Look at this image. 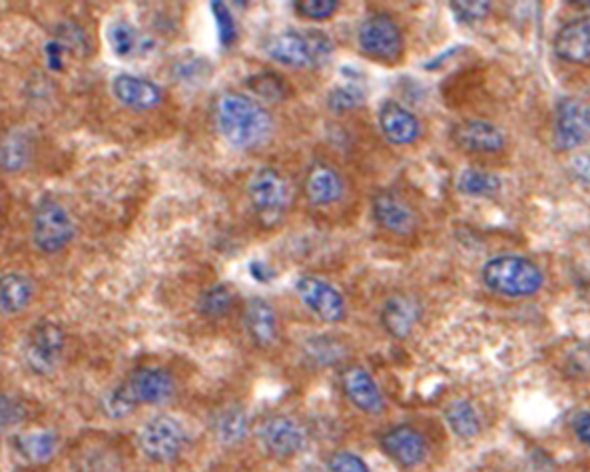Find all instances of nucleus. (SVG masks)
<instances>
[{"instance_id":"f257e3e1","label":"nucleus","mask_w":590,"mask_h":472,"mask_svg":"<svg viewBox=\"0 0 590 472\" xmlns=\"http://www.w3.org/2000/svg\"><path fill=\"white\" fill-rule=\"evenodd\" d=\"M214 118L222 138L240 150L264 146L274 134L272 114L242 92H226L214 106Z\"/></svg>"},{"instance_id":"f03ea898","label":"nucleus","mask_w":590,"mask_h":472,"mask_svg":"<svg viewBox=\"0 0 590 472\" xmlns=\"http://www.w3.org/2000/svg\"><path fill=\"white\" fill-rule=\"evenodd\" d=\"M483 283L489 291L507 299L533 297L545 281L537 263L521 255H497L483 265Z\"/></svg>"},{"instance_id":"7ed1b4c3","label":"nucleus","mask_w":590,"mask_h":472,"mask_svg":"<svg viewBox=\"0 0 590 472\" xmlns=\"http://www.w3.org/2000/svg\"><path fill=\"white\" fill-rule=\"evenodd\" d=\"M266 50L270 58L282 66L313 68L331 58L333 42L321 30H286L274 36Z\"/></svg>"},{"instance_id":"20e7f679","label":"nucleus","mask_w":590,"mask_h":472,"mask_svg":"<svg viewBox=\"0 0 590 472\" xmlns=\"http://www.w3.org/2000/svg\"><path fill=\"white\" fill-rule=\"evenodd\" d=\"M250 204L264 228H276L290 204V188L286 178L274 168H260L248 182Z\"/></svg>"},{"instance_id":"39448f33","label":"nucleus","mask_w":590,"mask_h":472,"mask_svg":"<svg viewBox=\"0 0 590 472\" xmlns=\"http://www.w3.org/2000/svg\"><path fill=\"white\" fill-rule=\"evenodd\" d=\"M188 443L186 429L180 421L168 415H160L150 419L138 435V445L144 457L152 463L166 465L176 461Z\"/></svg>"},{"instance_id":"423d86ee","label":"nucleus","mask_w":590,"mask_h":472,"mask_svg":"<svg viewBox=\"0 0 590 472\" xmlns=\"http://www.w3.org/2000/svg\"><path fill=\"white\" fill-rule=\"evenodd\" d=\"M76 234L74 222L64 206L56 200L44 198L32 218V241L42 253L62 251Z\"/></svg>"},{"instance_id":"0eeeda50","label":"nucleus","mask_w":590,"mask_h":472,"mask_svg":"<svg viewBox=\"0 0 590 472\" xmlns=\"http://www.w3.org/2000/svg\"><path fill=\"white\" fill-rule=\"evenodd\" d=\"M357 42L367 56L383 62H395L405 48L403 32L389 14L367 16L357 30Z\"/></svg>"},{"instance_id":"6e6552de","label":"nucleus","mask_w":590,"mask_h":472,"mask_svg":"<svg viewBox=\"0 0 590 472\" xmlns=\"http://www.w3.org/2000/svg\"><path fill=\"white\" fill-rule=\"evenodd\" d=\"M64 353V333L56 323H36L22 347L26 367L36 375H50L56 371Z\"/></svg>"},{"instance_id":"1a4fd4ad","label":"nucleus","mask_w":590,"mask_h":472,"mask_svg":"<svg viewBox=\"0 0 590 472\" xmlns=\"http://www.w3.org/2000/svg\"><path fill=\"white\" fill-rule=\"evenodd\" d=\"M301 303L323 323H339L345 317L343 295L325 279L301 275L295 283Z\"/></svg>"},{"instance_id":"9d476101","label":"nucleus","mask_w":590,"mask_h":472,"mask_svg":"<svg viewBox=\"0 0 590 472\" xmlns=\"http://www.w3.org/2000/svg\"><path fill=\"white\" fill-rule=\"evenodd\" d=\"M260 441L264 451L278 459L288 461L303 451L307 435L303 427L290 417H272L260 429Z\"/></svg>"},{"instance_id":"9b49d317","label":"nucleus","mask_w":590,"mask_h":472,"mask_svg":"<svg viewBox=\"0 0 590 472\" xmlns=\"http://www.w3.org/2000/svg\"><path fill=\"white\" fill-rule=\"evenodd\" d=\"M371 214L379 228L393 236H411L417 228L415 210L393 192H379L371 200Z\"/></svg>"},{"instance_id":"f8f14e48","label":"nucleus","mask_w":590,"mask_h":472,"mask_svg":"<svg viewBox=\"0 0 590 472\" xmlns=\"http://www.w3.org/2000/svg\"><path fill=\"white\" fill-rule=\"evenodd\" d=\"M126 387L138 405H164L176 391L172 375L160 367L136 369L126 381Z\"/></svg>"},{"instance_id":"ddd939ff","label":"nucleus","mask_w":590,"mask_h":472,"mask_svg":"<svg viewBox=\"0 0 590 472\" xmlns=\"http://www.w3.org/2000/svg\"><path fill=\"white\" fill-rule=\"evenodd\" d=\"M453 142L471 154H499L505 148V134L487 120H463L459 122L453 132Z\"/></svg>"},{"instance_id":"4468645a","label":"nucleus","mask_w":590,"mask_h":472,"mask_svg":"<svg viewBox=\"0 0 590 472\" xmlns=\"http://www.w3.org/2000/svg\"><path fill=\"white\" fill-rule=\"evenodd\" d=\"M381 447L387 453V457H391L397 465L405 469L419 467L427 459L425 437L409 425H399L387 431L381 439Z\"/></svg>"},{"instance_id":"2eb2a0df","label":"nucleus","mask_w":590,"mask_h":472,"mask_svg":"<svg viewBox=\"0 0 590 472\" xmlns=\"http://www.w3.org/2000/svg\"><path fill=\"white\" fill-rule=\"evenodd\" d=\"M341 389L349 403L365 415H381L385 399L375 379L361 367H349L341 375Z\"/></svg>"},{"instance_id":"dca6fc26","label":"nucleus","mask_w":590,"mask_h":472,"mask_svg":"<svg viewBox=\"0 0 590 472\" xmlns=\"http://www.w3.org/2000/svg\"><path fill=\"white\" fill-rule=\"evenodd\" d=\"M112 94L124 108L134 112H148L162 102L158 84L134 74H118L112 80Z\"/></svg>"},{"instance_id":"f3484780","label":"nucleus","mask_w":590,"mask_h":472,"mask_svg":"<svg viewBox=\"0 0 590 472\" xmlns=\"http://www.w3.org/2000/svg\"><path fill=\"white\" fill-rule=\"evenodd\" d=\"M379 128L383 136L395 146H409L421 134L417 116L395 100H385L379 108Z\"/></svg>"},{"instance_id":"a211bd4d","label":"nucleus","mask_w":590,"mask_h":472,"mask_svg":"<svg viewBox=\"0 0 590 472\" xmlns=\"http://www.w3.org/2000/svg\"><path fill=\"white\" fill-rule=\"evenodd\" d=\"M305 198L315 208H327L341 200L343 196V180L335 168L323 162H315L305 176L303 182Z\"/></svg>"},{"instance_id":"6ab92c4d","label":"nucleus","mask_w":590,"mask_h":472,"mask_svg":"<svg viewBox=\"0 0 590 472\" xmlns=\"http://www.w3.org/2000/svg\"><path fill=\"white\" fill-rule=\"evenodd\" d=\"M555 54L569 64L590 62V14L567 22L557 32Z\"/></svg>"},{"instance_id":"aec40b11","label":"nucleus","mask_w":590,"mask_h":472,"mask_svg":"<svg viewBox=\"0 0 590 472\" xmlns=\"http://www.w3.org/2000/svg\"><path fill=\"white\" fill-rule=\"evenodd\" d=\"M244 325L254 341V345L262 349H270L278 341V315L274 307L262 299V297H252L246 305L244 311Z\"/></svg>"},{"instance_id":"412c9836","label":"nucleus","mask_w":590,"mask_h":472,"mask_svg":"<svg viewBox=\"0 0 590 472\" xmlns=\"http://www.w3.org/2000/svg\"><path fill=\"white\" fill-rule=\"evenodd\" d=\"M421 307L413 297L407 295H393L385 301L381 309V325L385 331L397 339H405L415 323L419 321Z\"/></svg>"},{"instance_id":"4be33fe9","label":"nucleus","mask_w":590,"mask_h":472,"mask_svg":"<svg viewBox=\"0 0 590 472\" xmlns=\"http://www.w3.org/2000/svg\"><path fill=\"white\" fill-rule=\"evenodd\" d=\"M587 140V130L581 120V106L575 100H563L557 108L555 144L561 150H575Z\"/></svg>"},{"instance_id":"5701e85b","label":"nucleus","mask_w":590,"mask_h":472,"mask_svg":"<svg viewBox=\"0 0 590 472\" xmlns=\"http://www.w3.org/2000/svg\"><path fill=\"white\" fill-rule=\"evenodd\" d=\"M34 297V283L22 273L0 275V315L12 317L22 313Z\"/></svg>"},{"instance_id":"b1692460","label":"nucleus","mask_w":590,"mask_h":472,"mask_svg":"<svg viewBox=\"0 0 590 472\" xmlns=\"http://www.w3.org/2000/svg\"><path fill=\"white\" fill-rule=\"evenodd\" d=\"M16 451L28 459L30 463H46L50 461L58 451V437L50 431H36L28 435H20L16 439Z\"/></svg>"},{"instance_id":"393cba45","label":"nucleus","mask_w":590,"mask_h":472,"mask_svg":"<svg viewBox=\"0 0 590 472\" xmlns=\"http://www.w3.org/2000/svg\"><path fill=\"white\" fill-rule=\"evenodd\" d=\"M214 435L222 445L234 447L248 435V417L240 407H228L214 421Z\"/></svg>"},{"instance_id":"a878e982","label":"nucleus","mask_w":590,"mask_h":472,"mask_svg":"<svg viewBox=\"0 0 590 472\" xmlns=\"http://www.w3.org/2000/svg\"><path fill=\"white\" fill-rule=\"evenodd\" d=\"M445 421L449 429L461 439H473L481 433V419L477 409L469 401H453L445 409Z\"/></svg>"},{"instance_id":"bb28decb","label":"nucleus","mask_w":590,"mask_h":472,"mask_svg":"<svg viewBox=\"0 0 590 472\" xmlns=\"http://www.w3.org/2000/svg\"><path fill=\"white\" fill-rule=\"evenodd\" d=\"M30 138L22 132H10L0 144V168L6 172H20L30 162Z\"/></svg>"},{"instance_id":"cd10ccee","label":"nucleus","mask_w":590,"mask_h":472,"mask_svg":"<svg viewBox=\"0 0 590 472\" xmlns=\"http://www.w3.org/2000/svg\"><path fill=\"white\" fill-rule=\"evenodd\" d=\"M457 190L465 196H495L501 190V180L485 170H465L457 180Z\"/></svg>"},{"instance_id":"c85d7f7f","label":"nucleus","mask_w":590,"mask_h":472,"mask_svg":"<svg viewBox=\"0 0 590 472\" xmlns=\"http://www.w3.org/2000/svg\"><path fill=\"white\" fill-rule=\"evenodd\" d=\"M234 307V291L220 283L206 289L198 301V311L208 319H222Z\"/></svg>"},{"instance_id":"c756f323","label":"nucleus","mask_w":590,"mask_h":472,"mask_svg":"<svg viewBox=\"0 0 590 472\" xmlns=\"http://www.w3.org/2000/svg\"><path fill=\"white\" fill-rule=\"evenodd\" d=\"M108 42H110L112 52L118 58H128L136 52L140 38H138L136 28L130 22L118 20L108 28Z\"/></svg>"},{"instance_id":"7c9ffc66","label":"nucleus","mask_w":590,"mask_h":472,"mask_svg":"<svg viewBox=\"0 0 590 472\" xmlns=\"http://www.w3.org/2000/svg\"><path fill=\"white\" fill-rule=\"evenodd\" d=\"M363 102H365V92L355 82L335 86L327 96V106L333 112H349L363 106Z\"/></svg>"},{"instance_id":"2f4dec72","label":"nucleus","mask_w":590,"mask_h":472,"mask_svg":"<svg viewBox=\"0 0 590 472\" xmlns=\"http://www.w3.org/2000/svg\"><path fill=\"white\" fill-rule=\"evenodd\" d=\"M305 353L311 361L319 365H333L343 357V345L331 337H315L305 345Z\"/></svg>"},{"instance_id":"473e14b6","label":"nucleus","mask_w":590,"mask_h":472,"mask_svg":"<svg viewBox=\"0 0 590 472\" xmlns=\"http://www.w3.org/2000/svg\"><path fill=\"white\" fill-rule=\"evenodd\" d=\"M138 407V403L134 401V397L130 395L126 383L112 389L104 399H102V411L110 417V419H124L128 417L134 409Z\"/></svg>"},{"instance_id":"72a5a7b5","label":"nucleus","mask_w":590,"mask_h":472,"mask_svg":"<svg viewBox=\"0 0 590 472\" xmlns=\"http://www.w3.org/2000/svg\"><path fill=\"white\" fill-rule=\"evenodd\" d=\"M250 86L268 102H280L286 96V84L278 74H258L250 80Z\"/></svg>"},{"instance_id":"f704fd0d","label":"nucleus","mask_w":590,"mask_h":472,"mask_svg":"<svg viewBox=\"0 0 590 472\" xmlns=\"http://www.w3.org/2000/svg\"><path fill=\"white\" fill-rule=\"evenodd\" d=\"M451 10L463 24H475L479 20H485L491 12V2L485 0H459L451 2Z\"/></svg>"},{"instance_id":"c9c22d12","label":"nucleus","mask_w":590,"mask_h":472,"mask_svg":"<svg viewBox=\"0 0 590 472\" xmlns=\"http://www.w3.org/2000/svg\"><path fill=\"white\" fill-rule=\"evenodd\" d=\"M212 14L216 18V26H218V36L220 42L224 46H230L236 36H238V28H236V20L230 12V8L226 6V2H212Z\"/></svg>"},{"instance_id":"e433bc0d","label":"nucleus","mask_w":590,"mask_h":472,"mask_svg":"<svg viewBox=\"0 0 590 472\" xmlns=\"http://www.w3.org/2000/svg\"><path fill=\"white\" fill-rule=\"evenodd\" d=\"M295 8L307 20H327L337 12L339 2L337 0H299L295 2Z\"/></svg>"},{"instance_id":"4c0bfd02","label":"nucleus","mask_w":590,"mask_h":472,"mask_svg":"<svg viewBox=\"0 0 590 472\" xmlns=\"http://www.w3.org/2000/svg\"><path fill=\"white\" fill-rule=\"evenodd\" d=\"M26 417H28V411L18 399L0 393V429L14 427L22 423Z\"/></svg>"},{"instance_id":"58836bf2","label":"nucleus","mask_w":590,"mask_h":472,"mask_svg":"<svg viewBox=\"0 0 590 472\" xmlns=\"http://www.w3.org/2000/svg\"><path fill=\"white\" fill-rule=\"evenodd\" d=\"M327 472H369L363 459L353 453H335L329 463Z\"/></svg>"},{"instance_id":"ea45409f","label":"nucleus","mask_w":590,"mask_h":472,"mask_svg":"<svg viewBox=\"0 0 590 472\" xmlns=\"http://www.w3.org/2000/svg\"><path fill=\"white\" fill-rule=\"evenodd\" d=\"M44 50H46V62H48V68H52V70H62V64H64V56H62V52H64V46L58 42V40H50L46 46H44Z\"/></svg>"},{"instance_id":"a19ab883","label":"nucleus","mask_w":590,"mask_h":472,"mask_svg":"<svg viewBox=\"0 0 590 472\" xmlns=\"http://www.w3.org/2000/svg\"><path fill=\"white\" fill-rule=\"evenodd\" d=\"M250 273H252V277H254L258 283H270V281L274 279V275H276V271H274L268 263L258 261V259L250 263Z\"/></svg>"},{"instance_id":"79ce46f5","label":"nucleus","mask_w":590,"mask_h":472,"mask_svg":"<svg viewBox=\"0 0 590 472\" xmlns=\"http://www.w3.org/2000/svg\"><path fill=\"white\" fill-rule=\"evenodd\" d=\"M575 433L583 445L590 447V413H583L575 419Z\"/></svg>"},{"instance_id":"37998d69","label":"nucleus","mask_w":590,"mask_h":472,"mask_svg":"<svg viewBox=\"0 0 590 472\" xmlns=\"http://www.w3.org/2000/svg\"><path fill=\"white\" fill-rule=\"evenodd\" d=\"M573 172L577 178H581L583 182L590 184V156L583 154V156H577L573 160Z\"/></svg>"},{"instance_id":"c03bdc74","label":"nucleus","mask_w":590,"mask_h":472,"mask_svg":"<svg viewBox=\"0 0 590 472\" xmlns=\"http://www.w3.org/2000/svg\"><path fill=\"white\" fill-rule=\"evenodd\" d=\"M581 120H583V126L590 130V106H581Z\"/></svg>"},{"instance_id":"a18cd8bd","label":"nucleus","mask_w":590,"mask_h":472,"mask_svg":"<svg viewBox=\"0 0 590 472\" xmlns=\"http://www.w3.org/2000/svg\"><path fill=\"white\" fill-rule=\"evenodd\" d=\"M305 472H327V469H321V467H307Z\"/></svg>"}]
</instances>
